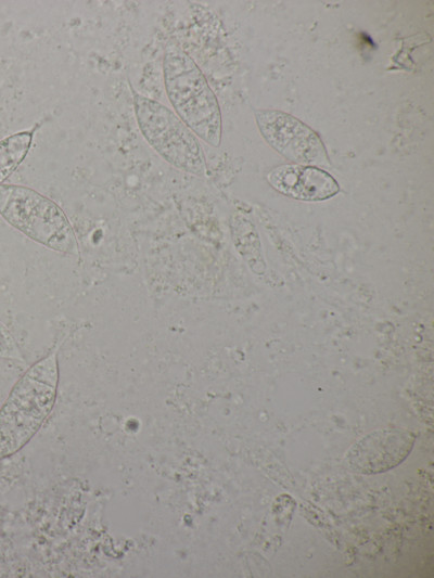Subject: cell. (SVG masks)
Segmentation results:
<instances>
[{
	"instance_id": "cell-1",
	"label": "cell",
	"mask_w": 434,
	"mask_h": 578,
	"mask_svg": "<svg viewBox=\"0 0 434 578\" xmlns=\"http://www.w3.org/2000/svg\"><path fill=\"white\" fill-rule=\"evenodd\" d=\"M163 75L176 115L199 138L218 147L222 129L217 98L196 63L177 43L165 47Z\"/></svg>"
},
{
	"instance_id": "cell-2",
	"label": "cell",
	"mask_w": 434,
	"mask_h": 578,
	"mask_svg": "<svg viewBox=\"0 0 434 578\" xmlns=\"http://www.w3.org/2000/svg\"><path fill=\"white\" fill-rule=\"evenodd\" d=\"M58 385L55 352L34 364L14 385L0 410V459L25 446L50 413Z\"/></svg>"
},
{
	"instance_id": "cell-3",
	"label": "cell",
	"mask_w": 434,
	"mask_h": 578,
	"mask_svg": "<svg viewBox=\"0 0 434 578\" xmlns=\"http://www.w3.org/2000/svg\"><path fill=\"white\" fill-rule=\"evenodd\" d=\"M0 215L31 240L59 252L75 253L69 221L51 200L26 187L0 185Z\"/></svg>"
},
{
	"instance_id": "cell-4",
	"label": "cell",
	"mask_w": 434,
	"mask_h": 578,
	"mask_svg": "<svg viewBox=\"0 0 434 578\" xmlns=\"http://www.w3.org/2000/svg\"><path fill=\"white\" fill-rule=\"evenodd\" d=\"M132 93L136 119L146 142L176 168L204 175L205 157L191 129L164 104Z\"/></svg>"
},
{
	"instance_id": "cell-5",
	"label": "cell",
	"mask_w": 434,
	"mask_h": 578,
	"mask_svg": "<svg viewBox=\"0 0 434 578\" xmlns=\"http://www.w3.org/2000/svg\"><path fill=\"white\" fill-rule=\"evenodd\" d=\"M255 119L266 142L285 158L301 165H321L328 154L320 137L291 114L257 110Z\"/></svg>"
},
{
	"instance_id": "cell-6",
	"label": "cell",
	"mask_w": 434,
	"mask_h": 578,
	"mask_svg": "<svg viewBox=\"0 0 434 578\" xmlns=\"http://www.w3.org/2000/svg\"><path fill=\"white\" fill-rule=\"evenodd\" d=\"M414 441L416 435L408 429H375L349 448L346 462L357 473H383L399 465L409 455Z\"/></svg>"
},
{
	"instance_id": "cell-7",
	"label": "cell",
	"mask_w": 434,
	"mask_h": 578,
	"mask_svg": "<svg viewBox=\"0 0 434 578\" xmlns=\"http://www.w3.org/2000/svg\"><path fill=\"white\" fill-rule=\"evenodd\" d=\"M267 180L279 193L302 201L329 200L340 191L329 172L310 165H280L268 174Z\"/></svg>"
},
{
	"instance_id": "cell-8",
	"label": "cell",
	"mask_w": 434,
	"mask_h": 578,
	"mask_svg": "<svg viewBox=\"0 0 434 578\" xmlns=\"http://www.w3.org/2000/svg\"><path fill=\"white\" fill-rule=\"evenodd\" d=\"M33 140V131L12 134L0 141V183L25 158Z\"/></svg>"
},
{
	"instance_id": "cell-9",
	"label": "cell",
	"mask_w": 434,
	"mask_h": 578,
	"mask_svg": "<svg viewBox=\"0 0 434 578\" xmlns=\"http://www.w3.org/2000/svg\"><path fill=\"white\" fill-rule=\"evenodd\" d=\"M12 350L11 337L7 330L0 324V356H10Z\"/></svg>"
}]
</instances>
